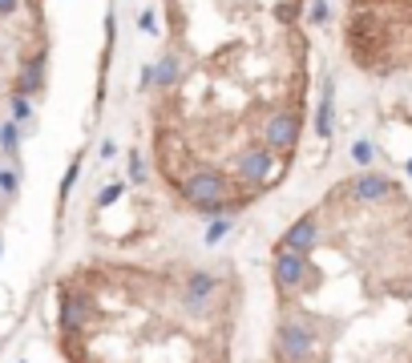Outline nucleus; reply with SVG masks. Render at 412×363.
I'll use <instances>...</instances> for the list:
<instances>
[{
	"label": "nucleus",
	"instance_id": "nucleus-2",
	"mask_svg": "<svg viewBox=\"0 0 412 363\" xmlns=\"http://www.w3.org/2000/svg\"><path fill=\"white\" fill-rule=\"evenodd\" d=\"M243 287L235 271L194 258L73 263L53 291L65 363H235Z\"/></svg>",
	"mask_w": 412,
	"mask_h": 363
},
{
	"label": "nucleus",
	"instance_id": "nucleus-1",
	"mask_svg": "<svg viewBox=\"0 0 412 363\" xmlns=\"http://www.w3.org/2000/svg\"><path fill=\"white\" fill-rule=\"evenodd\" d=\"M271 363H412V218L384 174L336 182L271 246Z\"/></svg>",
	"mask_w": 412,
	"mask_h": 363
}]
</instances>
